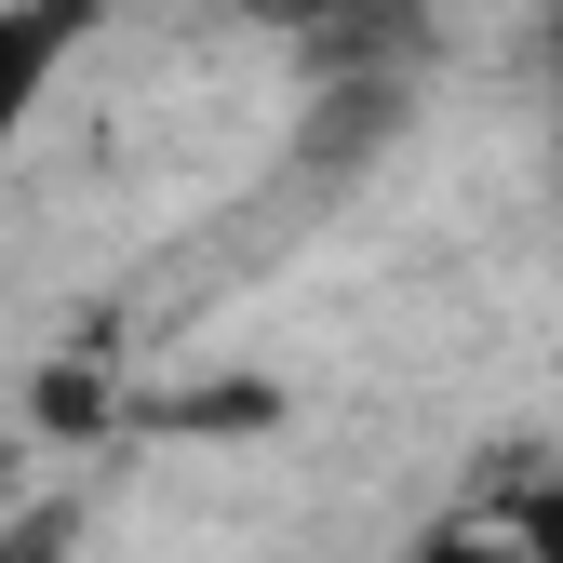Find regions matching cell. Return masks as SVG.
Masks as SVG:
<instances>
[{"mask_svg": "<svg viewBox=\"0 0 563 563\" xmlns=\"http://www.w3.org/2000/svg\"><path fill=\"white\" fill-rule=\"evenodd\" d=\"M81 41H95V0H0V162L27 148V121L54 108Z\"/></svg>", "mask_w": 563, "mask_h": 563, "instance_id": "cell-1", "label": "cell"}, {"mask_svg": "<svg viewBox=\"0 0 563 563\" xmlns=\"http://www.w3.org/2000/svg\"><path fill=\"white\" fill-rule=\"evenodd\" d=\"M402 563H537V550H523V523H497L483 497H456V510H443L430 537H416Z\"/></svg>", "mask_w": 563, "mask_h": 563, "instance_id": "cell-2", "label": "cell"}, {"mask_svg": "<svg viewBox=\"0 0 563 563\" xmlns=\"http://www.w3.org/2000/svg\"><path fill=\"white\" fill-rule=\"evenodd\" d=\"M0 563H67V510H0Z\"/></svg>", "mask_w": 563, "mask_h": 563, "instance_id": "cell-3", "label": "cell"}]
</instances>
